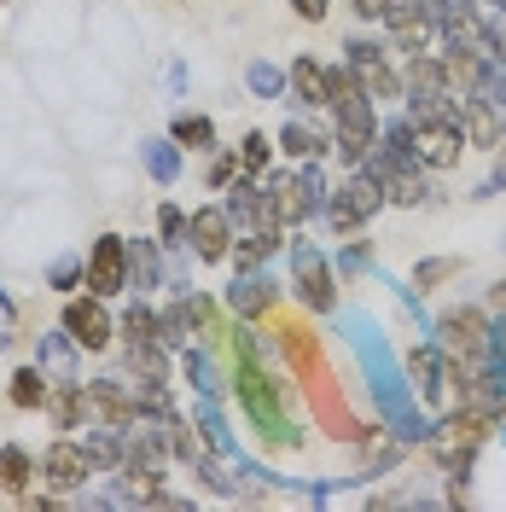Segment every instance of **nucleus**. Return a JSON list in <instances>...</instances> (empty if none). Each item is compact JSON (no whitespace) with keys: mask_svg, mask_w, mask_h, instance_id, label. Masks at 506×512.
Returning <instances> with one entry per match:
<instances>
[{"mask_svg":"<svg viewBox=\"0 0 506 512\" xmlns=\"http://www.w3.org/2000/svg\"><path fill=\"white\" fill-rule=\"evenodd\" d=\"M169 140H175V146H192V152H210V146H216V123H210V117H175V123H169Z\"/></svg>","mask_w":506,"mask_h":512,"instance_id":"20","label":"nucleus"},{"mask_svg":"<svg viewBox=\"0 0 506 512\" xmlns=\"http://www.w3.org/2000/svg\"><path fill=\"white\" fill-rule=\"evenodd\" d=\"M181 367L192 373V384H198L204 396H216V373H210V361H204L198 350H181Z\"/></svg>","mask_w":506,"mask_h":512,"instance_id":"31","label":"nucleus"},{"mask_svg":"<svg viewBox=\"0 0 506 512\" xmlns=\"http://www.w3.org/2000/svg\"><path fill=\"white\" fill-rule=\"evenodd\" d=\"M82 262H88L82 286L94 291V297H117V291H128V239L123 233H99Z\"/></svg>","mask_w":506,"mask_h":512,"instance_id":"5","label":"nucleus"},{"mask_svg":"<svg viewBox=\"0 0 506 512\" xmlns=\"http://www.w3.org/2000/svg\"><path fill=\"white\" fill-rule=\"evenodd\" d=\"M239 175H245V163H239V152H216V158H210V187H216V192H222V187H233Z\"/></svg>","mask_w":506,"mask_h":512,"instance_id":"29","label":"nucleus"},{"mask_svg":"<svg viewBox=\"0 0 506 512\" xmlns=\"http://www.w3.org/2000/svg\"><path fill=\"white\" fill-rule=\"evenodd\" d=\"M384 12H390V0H355V18L361 24H384Z\"/></svg>","mask_w":506,"mask_h":512,"instance_id":"34","label":"nucleus"},{"mask_svg":"<svg viewBox=\"0 0 506 512\" xmlns=\"http://www.w3.org/2000/svg\"><path fill=\"white\" fill-rule=\"evenodd\" d=\"M285 88H291V105H303V111H320V105H326V64L303 53V59L291 64Z\"/></svg>","mask_w":506,"mask_h":512,"instance_id":"13","label":"nucleus"},{"mask_svg":"<svg viewBox=\"0 0 506 512\" xmlns=\"http://www.w3.org/2000/svg\"><path fill=\"white\" fill-rule=\"evenodd\" d=\"M379 204H390V198H384L379 169H367V163H361V169H355V181L326 198V222L338 227V233H361V227H367V216H373Z\"/></svg>","mask_w":506,"mask_h":512,"instance_id":"2","label":"nucleus"},{"mask_svg":"<svg viewBox=\"0 0 506 512\" xmlns=\"http://www.w3.org/2000/svg\"><path fill=\"white\" fill-rule=\"evenodd\" d=\"M187 239H192V251H198V262H227L233 239H239V222L227 216V204H204V210H192Z\"/></svg>","mask_w":506,"mask_h":512,"instance_id":"7","label":"nucleus"},{"mask_svg":"<svg viewBox=\"0 0 506 512\" xmlns=\"http://www.w3.org/2000/svg\"><path fill=\"white\" fill-rule=\"evenodd\" d=\"M408 367L419 373V390H425V396H437V390H443V379H437V373H443V350H413Z\"/></svg>","mask_w":506,"mask_h":512,"instance_id":"27","label":"nucleus"},{"mask_svg":"<svg viewBox=\"0 0 506 512\" xmlns=\"http://www.w3.org/2000/svg\"><path fill=\"white\" fill-rule=\"evenodd\" d=\"M239 402L251 408L256 431H262L268 443H280V448H297V443H303V431H297V425L285 419V408L268 396V373L251 361V344H245V338H239Z\"/></svg>","mask_w":506,"mask_h":512,"instance_id":"1","label":"nucleus"},{"mask_svg":"<svg viewBox=\"0 0 506 512\" xmlns=\"http://www.w3.org/2000/svg\"><path fill=\"white\" fill-rule=\"evenodd\" d=\"M344 53H349V70L361 76V88H367V99H408V82L390 70V59H384V47L379 41H361V35H349L344 41Z\"/></svg>","mask_w":506,"mask_h":512,"instance_id":"6","label":"nucleus"},{"mask_svg":"<svg viewBox=\"0 0 506 512\" xmlns=\"http://www.w3.org/2000/svg\"><path fill=\"white\" fill-rule=\"evenodd\" d=\"M460 152H466L460 117H425V123H413V158H419V169H454Z\"/></svg>","mask_w":506,"mask_h":512,"instance_id":"3","label":"nucleus"},{"mask_svg":"<svg viewBox=\"0 0 506 512\" xmlns=\"http://www.w3.org/2000/svg\"><path fill=\"white\" fill-rule=\"evenodd\" d=\"M140 158H146V169H152V181H163V187L181 175V152H175L169 140H146V146H140Z\"/></svg>","mask_w":506,"mask_h":512,"instance_id":"22","label":"nucleus"},{"mask_svg":"<svg viewBox=\"0 0 506 512\" xmlns=\"http://www.w3.org/2000/svg\"><path fill=\"white\" fill-rule=\"evenodd\" d=\"M227 303H233L245 320H256L268 303H274V291H268V280H256V274H251V280H239V286L227 291Z\"/></svg>","mask_w":506,"mask_h":512,"instance_id":"21","label":"nucleus"},{"mask_svg":"<svg viewBox=\"0 0 506 512\" xmlns=\"http://www.w3.org/2000/svg\"><path fill=\"white\" fill-rule=\"evenodd\" d=\"M489 309H501V315H506V280H501L495 291H489Z\"/></svg>","mask_w":506,"mask_h":512,"instance_id":"35","label":"nucleus"},{"mask_svg":"<svg viewBox=\"0 0 506 512\" xmlns=\"http://www.w3.org/2000/svg\"><path fill=\"white\" fill-rule=\"evenodd\" d=\"M35 472H41V460H30V448L0 443V489H6V495H30Z\"/></svg>","mask_w":506,"mask_h":512,"instance_id":"16","label":"nucleus"},{"mask_svg":"<svg viewBox=\"0 0 506 512\" xmlns=\"http://www.w3.org/2000/svg\"><path fill=\"white\" fill-rule=\"evenodd\" d=\"M291 286H297V297H303L309 309H320V315H326V309L338 303L332 268H326V256H320L315 245H297V280H291Z\"/></svg>","mask_w":506,"mask_h":512,"instance_id":"11","label":"nucleus"},{"mask_svg":"<svg viewBox=\"0 0 506 512\" xmlns=\"http://www.w3.org/2000/svg\"><path fill=\"white\" fill-rule=\"evenodd\" d=\"M187 338H192V315H187V297H181V303L158 309V344H169V350H187Z\"/></svg>","mask_w":506,"mask_h":512,"instance_id":"18","label":"nucleus"},{"mask_svg":"<svg viewBox=\"0 0 506 512\" xmlns=\"http://www.w3.org/2000/svg\"><path fill=\"white\" fill-rule=\"evenodd\" d=\"M6 396H12V408L35 414V408H47L53 384H47V373H41V367H18V373H12V384H6Z\"/></svg>","mask_w":506,"mask_h":512,"instance_id":"17","label":"nucleus"},{"mask_svg":"<svg viewBox=\"0 0 506 512\" xmlns=\"http://www.w3.org/2000/svg\"><path fill=\"white\" fill-rule=\"evenodd\" d=\"M251 88H256L262 99H274V94L285 88V76L274 70V64H251Z\"/></svg>","mask_w":506,"mask_h":512,"instance_id":"32","label":"nucleus"},{"mask_svg":"<svg viewBox=\"0 0 506 512\" xmlns=\"http://www.w3.org/2000/svg\"><path fill=\"white\" fill-rule=\"evenodd\" d=\"M117 332H123V344H146V338H158V309H152V303H128L123 320H117Z\"/></svg>","mask_w":506,"mask_h":512,"instance_id":"19","label":"nucleus"},{"mask_svg":"<svg viewBox=\"0 0 506 512\" xmlns=\"http://www.w3.org/2000/svg\"><path fill=\"white\" fill-rule=\"evenodd\" d=\"M128 286H134V291L163 286V251H158V239H134V245H128Z\"/></svg>","mask_w":506,"mask_h":512,"instance_id":"15","label":"nucleus"},{"mask_svg":"<svg viewBox=\"0 0 506 512\" xmlns=\"http://www.w3.org/2000/svg\"><path fill=\"white\" fill-rule=\"evenodd\" d=\"M123 379L146 396V390H169V344L146 338V344H128L123 350Z\"/></svg>","mask_w":506,"mask_h":512,"instance_id":"10","label":"nucleus"},{"mask_svg":"<svg viewBox=\"0 0 506 512\" xmlns=\"http://www.w3.org/2000/svg\"><path fill=\"white\" fill-rule=\"evenodd\" d=\"M94 454H88V443H76V437H53L47 443V454H41V483L47 489H59V495H70V489H88V478H94Z\"/></svg>","mask_w":506,"mask_h":512,"instance_id":"4","label":"nucleus"},{"mask_svg":"<svg viewBox=\"0 0 506 512\" xmlns=\"http://www.w3.org/2000/svg\"><path fill=\"white\" fill-rule=\"evenodd\" d=\"M355 94H367V88H361V76H355L349 64H326V111H332V105H344V99H355Z\"/></svg>","mask_w":506,"mask_h":512,"instance_id":"23","label":"nucleus"},{"mask_svg":"<svg viewBox=\"0 0 506 512\" xmlns=\"http://www.w3.org/2000/svg\"><path fill=\"white\" fill-rule=\"evenodd\" d=\"M59 326L88 355H99L105 344H111V332H117V320L105 315V297H94V291H88V297H70V303H64V315H59Z\"/></svg>","mask_w":506,"mask_h":512,"instance_id":"8","label":"nucleus"},{"mask_svg":"<svg viewBox=\"0 0 506 512\" xmlns=\"http://www.w3.org/2000/svg\"><path fill=\"white\" fill-rule=\"evenodd\" d=\"M280 146H285V152H291V158H303V163H309V158H320V152H326V140H320V134H315V128H309V123H285Z\"/></svg>","mask_w":506,"mask_h":512,"instance_id":"24","label":"nucleus"},{"mask_svg":"<svg viewBox=\"0 0 506 512\" xmlns=\"http://www.w3.org/2000/svg\"><path fill=\"white\" fill-rule=\"evenodd\" d=\"M76 350H82V344H76L64 326L59 332H41V344H35V367L53 373V379H76Z\"/></svg>","mask_w":506,"mask_h":512,"instance_id":"14","label":"nucleus"},{"mask_svg":"<svg viewBox=\"0 0 506 512\" xmlns=\"http://www.w3.org/2000/svg\"><path fill=\"white\" fill-rule=\"evenodd\" d=\"M47 414L59 431H76V425H94V402H88V384L82 379H59V390L47 396Z\"/></svg>","mask_w":506,"mask_h":512,"instance_id":"12","label":"nucleus"},{"mask_svg":"<svg viewBox=\"0 0 506 512\" xmlns=\"http://www.w3.org/2000/svg\"><path fill=\"white\" fill-rule=\"evenodd\" d=\"M187 222L192 216H181V204H158V245L163 251H175L187 239Z\"/></svg>","mask_w":506,"mask_h":512,"instance_id":"26","label":"nucleus"},{"mask_svg":"<svg viewBox=\"0 0 506 512\" xmlns=\"http://www.w3.org/2000/svg\"><path fill=\"white\" fill-rule=\"evenodd\" d=\"M454 268H460V262H448V256H431V262H419V268H413V291H431L437 280H448Z\"/></svg>","mask_w":506,"mask_h":512,"instance_id":"30","label":"nucleus"},{"mask_svg":"<svg viewBox=\"0 0 506 512\" xmlns=\"http://www.w3.org/2000/svg\"><path fill=\"white\" fill-rule=\"evenodd\" d=\"M437 332H443L448 361H483L489 355V320H483V309H448L437 320Z\"/></svg>","mask_w":506,"mask_h":512,"instance_id":"9","label":"nucleus"},{"mask_svg":"<svg viewBox=\"0 0 506 512\" xmlns=\"http://www.w3.org/2000/svg\"><path fill=\"white\" fill-rule=\"evenodd\" d=\"M268 158H274V140H268L262 128H251V134L239 140V163H245V175H262V169H268Z\"/></svg>","mask_w":506,"mask_h":512,"instance_id":"25","label":"nucleus"},{"mask_svg":"<svg viewBox=\"0 0 506 512\" xmlns=\"http://www.w3.org/2000/svg\"><path fill=\"white\" fill-rule=\"evenodd\" d=\"M291 12H297L303 24H320V18H326L332 6H326V0H291Z\"/></svg>","mask_w":506,"mask_h":512,"instance_id":"33","label":"nucleus"},{"mask_svg":"<svg viewBox=\"0 0 506 512\" xmlns=\"http://www.w3.org/2000/svg\"><path fill=\"white\" fill-rule=\"evenodd\" d=\"M82 274H88V262H82V256H59V262L47 268V286H53V291H76V286H82Z\"/></svg>","mask_w":506,"mask_h":512,"instance_id":"28","label":"nucleus"}]
</instances>
